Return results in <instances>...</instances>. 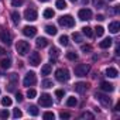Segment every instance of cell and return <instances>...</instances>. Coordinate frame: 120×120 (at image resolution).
<instances>
[{"mask_svg":"<svg viewBox=\"0 0 120 120\" xmlns=\"http://www.w3.org/2000/svg\"><path fill=\"white\" fill-rule=\"evenodd\" d=\"M24 19H26L27 21H34V20H37V11H35L34 9H27V10L24 11Z\"/></svg>","mask_w":120,"mask_h":120,"instance_id":"8fae6325","label":"cell"},{"mask_svg":"<svg viewBox=\"0 0 120 120\" xmlns=\"http://www.w3.org/2000/svg\"><path fill=\"white\" fill-rule=\"evenodd\" d=\"M78 16H79V19H81V20L88 21V20H90V19H92V11H90L89 9H81V10H79V13H78Z\"/></svg>","mask_w":120,"mask_h":120,"instance_id":"30bf717a","label":"cell"},{"mask_svg":"<svg viewBox=\"0 0 120 120\" xmlns=\"http://www.w3.org/2000/svg\"><path fill=\"white\" fill-rule=\"evenodd\" d=\"M96 98H98V100L102 103L103 107H110V106H112V99H110L109 96H106V95H103V93H96Z\"/></svg>","mask_w":120,"mask_h":120,"instance_id":"8992f818","label":"cell"},{"mask_svg":"<svg viewBox=\"0 0 120 120\" xmlns=\"http://www.w3.org/2000/svg\"><path fill=\"white\" fill-rule=\"evenodd\" d=\"M55 6H56V9H59V10H64V9H67V2H65V0H56Z\"/></svg>","mask_w":120,"mask_h":120,"instance_id":"cb8c5ba5","label":"cell"},{"mask_svg":"<svg viewBox=\"0 0 120 120\" xmlns=\"http://www.w3.org/2000/svg\"><path fill=\"white\" fill-rule=\"evenodd\" d=\"M27 110H28V113H30L31 116H38V113H40V112H38V107H37V106H34V105L28 106V109H27Z\"/></svg>","mask_w":120,"mask_h":120,"instance_id":"603a6c76","label":"cell"},{"mask_svg":"<svg viewBox=\"0 0 120 120\" xmlns=\"http://www.w3.org/2000/svg\"><path fill=\"white\" fill-rule=\"evenodd\" d=\"M51 69H52L51 64H45V65H44V67L41 68V75H42V76H47V75H49Z\"/></svg>","mask_w":120,"mask_h":120,"instance_id":"ffe728a7","label":"cell"},{"mask_svg":"<svg viewBox=\"0 0 120 120\" xmlns=\"http://www.w3.org/2000/svg\"><path fill=\"white\" fill-rule=\"evenodd\" d=\"M58 55H59V51H58V48L52 47V48L49 49V56H51V58H56Z\"/></svg>","mask_w":120,"mask_h":120,"instance_id":"f546056e","label":"cell"},{"mask_svg":"<svg viewBox=\"0 0 120 120\" xmlns=\"http://www.w3.org/2000/svg\"><path fill=\"white\" fill-rule=\"evenodd\" d=\"M82 31H83V34H85L86 37H89V38H92V37H93V31H92V28H90V27H83V28H82Z\"/></svg>","mask_w":120,"mask_h":120,"instance_id":"83f0119b","label":"cell"},{"mask_svg":"<svg viewBox=\"0 0 120 120\" xmlns=\"http://www.w3.org/2000/svg\"><path fill=\"white\" fill-rule=\"evenodd\" d=\"M112 41H113L112 38H105L103 41H100V42H99V47H100V48H103V49H105V48H109V47L112 45Z\"/></svg>","mask_w":120,"mask_h":120,"instance_id":"d6986e66","label":"cell"},{"mask_svg":"<svg viewBox=\"0 0 120 120\" xmlns=\"http://www.w3.org/2000/svg\"><path fill=\"white\" fill-rule=\"evenodd\" d=\"M119 30H120V23H119V21H113V23L109 24V31H110L112 34H117Z\"/></svg>","mask_w":120,"mask_h":120,"instance_id":"4fadbf2b","label":"cell"},{"mask_svg":"<svg viewBox=\"0 0 120 120\" xmlns=\"http://www.w3.org/2000/svg\"><path fill=\"white\" fill-rule=\"evenodd\" d=\"M81 49H82L83 52H89V51H92V47H90V45H82Z\"/></svg>","mask_w":120,"mask_h":120,"instance_id":"7bdbcfd3","label":"cell"},{"mask_svg":"<svg viewBox=\"0 0 120 120\" xmlns=\"http://www.w3.org/2000/svg\"><path fill=\"white\" fill-rule=\"evenodd\" d=\"M0 41H2L3 44L11 45V34L7 30H2L0 31Z\"/></svg>","mask_w":120,"mask_h":120,"instance_id":"ba28073f","label":"cell"},{"mask_svg":"<svg viewBox=\"0 0 120 120\" xmlns=\"http://www.w3.org/2000/svg\"><path fill=\"white\" fill-rule=\"evenodd\" d=\"M17 79H19V78H17V74H11V75H10V81H11L13 83H16Z\"/></svg>","mask_w":120,"mask_h":120,"instance_id":"ee69618b","label":"cell"},{"mask_svg":"<svg viewBox=\"0 0 120 120\" xmlns=\"http://www.w3.org/2000/svg\"><path fill=\"white\" fill-rule=\"evenodd\" d=\"M35 45H37L38 48H44V47H47V45H48V40H47V38H44V37H40V38H37Z\"/></svg>","mask_w":120,"mask_h":120,"instance_id":"2e32d148","label":"cell"},{"mask_svg":"<svg viewBox=\"0 0 120 120\" xmlns=\"http://www.w3.org/2000/svg\"><path fill=\"white\" fill-rule=\"evenodd\" d=\"M58 23H59V26H62V27L71 28V27L75 26V19H74L72 16L67 14V16H61V17H59V19H58Z\"/></svg>","mask_w":120,"mask_h":120,"instance_id":"6da1fadb","label":"cell"},{"mask_svg":"<svg viewBox=\"0 0 120 120\" xmlns=\"http://www.w3.org/2000/svg\"><path fill=\"white\" fill-rule=\"evenodd\" d=\"M55 78H56V81H59V82H67V81L69 79V72H68V69H65V68L56 69V71H55Z\"/></svg>","mask_w":120,"mask_h":120,"instance_id":"3957f363","label":"cell"},{"mask_svg":"<svg viewBox=\"0 0 120 120\" xmlns=\"http://www.w3.org/2000/svg\"><path fill=\"white\" fill-rule=\"evenodd\" d=\"M78 105V100H76V98L75 96H71V98H68V100H67V106H69V107H74V106H76Z\"/></svg>","mask_w":120,"mask_h":120,"instance_id":"7402d4cb","label":"cell"},{"mask_svg":"<svg viewBox=\"0 0 120 120\" xmlns=\"http://www.w3.org/2000/svg\"><path fill=\"white\" fill-rule=\"evenodd\" d=\"M42 117H44L45 120H54V117H55V114H54L52 112H45V113L42 114Z\"/></svg>","mask_w":120,"mask_h":120,"instance_id":"1f68e13d","label":"cell"},{"mask_svg":"<svg viewBox=\"0 0 120 120\" xmlns=\"http://www.w3.org/2000/svg\"><path fill=\"white\" fill-rule=\"evenodd\" d=\"M21 114H23V113H21V110H20V109H14V112H13V116H14L16 119L21 117Z\"/></svg>","mask_w":120,"mask_h":120,"instance_id":"60d3db41","label":"cell"},{"mask_svg":"<svg viewBox=\"0 0 120 120\" xmlns=\"http://www.w3.org/2000/svg\"><path fill=\"white\" fill-rule=\"evenodd\" d=\"M35 95H37V92H35L34 89H28V90H27V98L34 99V98H35Z\"/></svg>","mask_w":120,"mask_h":120,"instance_id":"f35d334b","label":"cell"},{"mask_svg":"<svg viewBox=\"0 0 120 120\" xmlns=\"http://www.w3.org/2000/svg\"><path fill=\"white\" fill-rule=\"evenodd\" d=\"M16 100H17V102H21V100H23V95H21L20 92L16 95Z\"/></svg>","mask_w":120,"mask_h":120,"instance_id":"bcb514c9","label":"cell"},{"mask_svg":"<svg viewBox=\"0 0 120 120\" xmlns=\"http://www.w3.org/2000/svg\"><path fill=\"white\" fill-rule=\"evenodd\" d=\"M72 38L75 40V42H82L83 40H82V35L79 34V33H74L72 34Z\"/></svg>","mask_w":120,"mask_h":120,"instance_id":"e575fe53","label":"cell"},{"mask_svg":"<svg viewBox=\"0 0 120 120\" xmlns=\"http://www.w3.org/2000/svg\"><path fill=\"white\" fill-rule=\"evenodd\" d=\"M45 33H47V34H49V35H55V34L58 33V30H56V27H55V26L48 24V26H45Z\"/></svg>","mask_w":120,"mask_h":120,"instance_id":"ac0fdd59","label":"cell"},{"mask_svg":"<svg viewBox=\"0 0 120 120\" xmlns=\"http://www.w3.org/2000/svg\"><path fill=\"white\" fill-rule=\"evenodd\" d=\"M71 2H76V0H71Z\"/></svg>","mask_w":120,"mask_h":120,"instance_id":"f907efd6","label":"cell"},{"mask_svg":"<svg viewBox=\"0 0 120 120\" xmlns=\"http://www.w3.org/2000/svg\"><path fill=\"white\" fill-rule=\"evenodd\" d=\"M89 71H90V67L88 65V64H79V65H76L75 67V75L76 76H86L88 74H89Z\"/></svg>","mask_w":120,"mask_h":120,"instance_id":"7a4b0ae2","label":"cell"},{"mask_svg":"<svg viewBox=\"0 0 120 120\" xmlns=\"http://www.w3.org/2000/svg\"><path fill=\"white\" fill-rule=\"evenodd\" d=\"M92 3H93V6L98 7V9H103V7H105V2H103V0H92Z\"/></svg>","mask_w":120,"mask_h":120,"instance_id":"f1b7e54d","label":"cell"},{"mask_svg":"<svg viewBox=\"0 0 120 120\" xmlns=\"http://www.w3.org/2000/svg\"><path fill=\"white\" fill-rule=\"evenodd\" d=\"M95 33H96V35H98V37H102V35L105 34V28H103V27H100V26H98V27L95 28Z\"/></svg>","mask_w":120,"mask_h":120,"instance_id":"836d02e7","label":"cell"},{"mask_svg":"<svg viewBox=\"0 0 120 120\" xmlns=\"http://www.w3.org/2000/svg\"><path fill=\"white\" fill-rule=\"evenodd\" d=\"M4 52H6V49H4V48H3V47H0V55H3V54H4Z\"/></svg>","mask_w":120,"mask_h":120,"instance_id":"c3c4849f","label":"cell"},{"mask_svg":"<svg viewBox=\"0 0 120 120\" xmlns=\"http://www.w3.org/2000/svg\"><path fill=\"white\" fill-rule=\"evenodd\" d=\"M40 61H41V58H40L38 52H31L30 54V58H28V64L30 65L37 67V65H40Z\"/></svg>","mask_w":120,"mask_h":120,"instance_id":"9c48e42d","label":"cell"},{"mask_svg":"<svg viewBox=\"0 0 120 120\" xmlns=\"http://www.w3.org/2000/svg\"><path fill=\"white\" fill-rule=\"evenodd\" d=\"M110 2H112V0H110Z\"/></svg>","mask_w":120,"mask_h":120,"instance_id":"f5cc1de1","label":"cell"},{"mask_svg":"<svg viewBox=\"0 0 120 120\" xmlns=\"http://www.w3.org/2000/svg\"><path fill=\"white\" fill-rule=\"evenodd\" d=\"M2 105H3V106H6V107H7V106H10V105H11V99H10V98H7V96H6V98H3V99H2Z\"/></svg>","mask_w":120,"mask_h":120,"instance_id":"8d00e7d4","label":"cell"},{"mask_svg":"<svg viewBox=\"0 0 120 120\" xmlns=\"http://www.w3.org/2000/svg\"><path fill=\"white\" fill-rule=\"evenodd\" d=\"M10 114H9V112L7 110H2V112H0V117H2V119H7Z\"/></svg>","mask_w":120,"mask_h":120,"instance_id":"b9f144b4","label":"cell"},{"mask_svg":"<svg viewBox=\"0 0 120 120\" xmlns=\"http://www.w3.org/2000/svg\"><path fill=\"white\" fill-rule=\"evenodd\" d=\"M11 20H13L14 24H19L20 20H21V19H20V13H19V11H13V13H11Z\"/></svg>","mask_w":120,"mask_h":120,"instance_id":"d4e9b609","label":"cell"},{"mask_svg":"<svg viewBox=\"0 0 120 120\" xmlns=\"http://www.w3.org/2000/svg\"><path fill=\"white\" fill-rule=\"evenodd\" d=\"M16 48H17V52L20 54V55H27L28 52H30V44L27 42V41H19L17 42V45H16Z\"/></svg>","mask_w":120,"mask_h":120,"instance_id":"277c9868","label":"cell"},{"mask_svg":"<svg viewBox=\"0 0 120 120\" xmlns=\"http://www.w3.org/2000/svg\"><path fill=\"white\" fill-rule=\"evenodd\" d=\"M64 95H65V92H64L62 89H58V90H55V96H56L58 99H62V98H64Z\"/></svg>","mask_w":120,"mask_h":120,"instance_id":"ab89813d","label":"cell"},{"mask_svg":"<svg viewBox=\"0 0 120 120\" xmlns=\"http://www.w3.org/2000/svg\"><path fill=\"white\" fill-rule=\"evenodd\" d=\"M38 103H40V106H42V107H51V106H52V98H51L48 93H42L41 98L38 99Z\"/></svg>","mask_w":120,"mask_h":120,"instance_id":"5b68a950","label":"cell"},{"mask_svg":"<svg viewBox=\"0 0 120 120\" xmlns=\"http://www.w3.org/2000/svg\"><path fill=\"white\" fill-rule=\"evenodd\" d=\"M106 75H107L109 78H116V76L119 75V72H117L116 68H107V69H106Z\"/></svg>","mask_w":120,"mask_h":120,"instance_id":"44dd1931","label":"cell"},{"mask_svg":"<svg viewBox=\"0 0 120 120\" xmlns=\"http://www.w3.org/2000/svg\"><path fill=\"white\" fill-rule=\"evenodd\" d=\"M59 116H61V119H69V117H71V114H69V113H64V112L59 114Z\"/></svg>","mask_w":120,"mask_h":120,"instance_id":"f6af8a7d","label":"cell"},{"mask_svg":"<svg viewBox=\"0 0 120 120\" xmlns=\"http://www.w3.org/2000/svg\"><path fill=\"white\" fill-rule=\"evenodd\" d=\"M86 89H88V83H85V82H78V83H75V90H76L78 93H83V92H86Z\"/></svg>","mask_w":120,"mask_h":120,"instance_id":"5bb4252c","label":"cell"},{"mask_svg":"<svg viewBox=\"0 0 120 120\" xmlns=\"http://www.w3.org/2000/svg\"><path fill=\"white\" fill-rule=\"evenodd\" d=\"M98 20H99V21H103V20H105V16L99 14V16H98Z\"/></svg>","mask_w":120,"mask_h":120,"instance_id":"7dc6e473","label":"cell"},{"mask_svg":"<svg viewBox=\"0 0 120 120\" xmlns=\"http://www.w3.org/2000/svg\"><path fill=\"white\" fill-rule=\"evenodd\" d=\"M0 93H2V90H0Z\"/></svg>","mask_w":120,"mask_h":120,"instance_id":"816d5d0a","label":"cell"},{"mask_svg":"<svg viewBox=\"0 0 120 120\" xmlns=\"http://www.w3.org/2000/svg\"><path fill=\"white\" fill-rule=\"evenodd\" d=\"M67 58H68V59H71V61H76V59H78V54L71 51V52H68V54H67Z\"/></svg>","mask_w":120,"mask_h":120,"instance_id":"d6a6232c","label":"cell"},{"mask_svg":"<svg viewBox=\"0 0 120 120\" xmlns=\"http://www.w3.org/2000/svg\"><path fill=\"white\" fill-rule=\"evenodd\" d=\"M54 16H55V13H54L52 9H45V10H44V17H45V19H52Z\"/></svg>","mask_w":120,"mask_h":120,"instance_id":"484cf974","label":"cell"},{"mask_svg":"<svg viewBox=\"0 0 120 120\" xmlns=\"http://www.w3.org/2000/svg\"><path fill=\"white\" fill-rule=\"evenodd\" d=\"M40 2H42V3H44V2H48V0H40Z\"/></svg>","mask_w":120,"mask_h":120,"instance_id":"681fc988","label":"cell"},{"mask_svg":"<svg viewBox=\"0 0 120 120\" xmlns=\"http://www.w3.org/2000/svg\"><path fill=\"white\" fill-rule=\"evenodd\" d=\"M35 82H37V76H35V74H34V72H28V74L26 75L24 81H23L24 86H33Z\"/></svg>","mask_w":120,"mask_h":120,"instance_id":"52a82bcc","label":"cell"},{"mask_svg":"<svg viewBox=\"0 0 120 120\" xmlns=\"http://www.w3.org/2000/svg\"><path fill=\"white\" fill-rule=\"evenodd\" d=\"M23 34H24L26 37H34V35L37 34V28L33 27V26H26V27L23 28Z\"/></svg>","mask_w":120,"mask_h":120,"instance_id":"7c38bea8","label":"cell"},{"mask_svg":"<svg viewBox=\"0 0 120 120\" xmlns=\"http://www.w3.org/2000/svg\"><path fill=\"white\" fill-rule=\"evenodd\" d=\"M81 119H89V120H93V119H95V116H93L90 112H85V113H82V114H81Z\"/></svg>","mask_w":120,"mask_h":120,"instance_id":"4dcf8cb0","label":"cell"},{"mask_svg":"<svg viewBox=\"0 0 120 120\" xmlns=\"http://www.w3.org/2000/svg\"><path fill=\"white\" fill-rule=\"evenodd\" d=\"M41 85H42L44 88H52V86H54V83H52V81H49V79H44Z\"/></svg>","mask_w":120,"mask_h":120,"instance_id":"d590c367","label":"cell"},{"mask_svg":"<svg viewBox=\"0 0 120 120\" xmlns=\"http://www.w3.org/2000/svg\"><path fill=\"white\" fill-rule=\"evenodd\" d=\"M100 89H102L103 92H107V93L114 90L113 85H112V83H109V82H102V83H100Z\"/></svg>","mask_w":120,"mask_h":120,"instance_id":"9a60e30c","label":"cell"},{"mask_svg":"<svg viewBox=\"0 0 120 120\" xmlns=\"http://www.w3.org/2000/svg\"><path fill=\"white\" fill-rule=\"evenodd\" d=\"M0 67H2V69H9L11 67V61L9 58H3L2 61H0Z\"/></svg>","mask_w":120,"mask_h":120,"instance_id":"e0dca14e","label":"cell"},{"mask_svg":"<svg viewBox=\"0 0 120 120\" xmlns=\"http://www.w3.org/2000/svg\"><path fill=\"white\" fill-rule=\"evenodd\" d=\"M58 41H59V44H61V45H64V47H67V45L69 44V38H68L67 35H61Z\"/></svg>","mask_w":120,"mask_h":120,"instance_id":"4316f807","label":"cell"},{"mask_svg":"<svg viewBox=\"0 0 120 120\" xmlns=\"http://www.w3.org/2000/svg\"><path fill=\"white\" fill-rule=\"evenodd\" d=\"M23 3H24V0H13L11 6L13 7H20V6H23Z\"/></svg>","mask_w":120,"mask_h":120,"instance_id":"74e56055","label":"cell"}]
</instances>
